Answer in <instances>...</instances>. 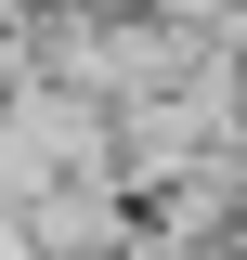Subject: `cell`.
I'll list each match as a JSON object with an SVG mask.
<instances>
[{
    "instance_id": "cell-1",
    "label": "cell",
    "mask_w": 247,
    "mask_h": 260,
    "mask_svg": "<svg viewBox=\"0 0 247 260\" xmlns=\"http://www.w3.org/2000/svg\"><path fill=\"white\" fill-rule=\"evenodd\" d=\"M117 260H182V247H169V234H143V247H117Z\"/></svg>"
}]
</instances>
